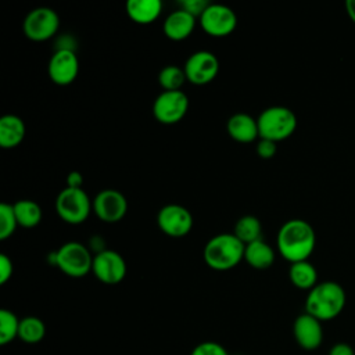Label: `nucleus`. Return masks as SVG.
<instances>
[{
    "instance_id": "obj_21",
    "label": "nucleus",
    "mask_w": 355,
    "mask_h": 355,
    "mask_svg": "<svg viewBox=\"0 0 355 355\" xmlns=\"http://www.w3.org/2000/svg\"><path fill=\"white\" fill-rule=\"evenodd\" d=\"M290 282L301 290H311L318 284V272L309 261L291 263L288 269Z\"/></svg>"
},
{
    "instance_id": "obj_18",
    "label": "nucleus",
    "mask_w": 355,
    "mask_h": 355,
    "mask_svg": "<svg viewBox=\"0 0 355 355\" xmlns=\"http://www.w3.org/2000/svg\"><path fill=\"white\" fill-rule=\"evenodd\" d=\"M162 11L159 0H129L126 3V12L129 18L140 25L154 22Z\"/></svg>"
},
{
    "instance_id": "obj_16",
    "label": "nucleus",
    "mask_w": 355,
    "mask_h": 355,
    "mask_svg": "<svg viewBox=\"0 0 355 355\" xmlns=\"http://www.w3.org/2000/svg\"><path fill=\"white\" fill-rule=\"evenodd\" d=\"M196 26V17L189 14L187 11L179 8L172 11L166 19L164 21L162 29L166 37L171 40H183L191 35Z\"/></svg>"
},
{
    "instance_id": "obj_26",
    "label": "nucleus",
    "mask_w": 355,
    "mask_h": 355,
    "mask_svg": "<svg viewBox=\"0 0 355 355\" xmlns=\"http://www.w3.org/2000/svg\"><path fill=\"white\" fill-rule=\"evenodd\" d=\"M184 80H187L184 69L176 65H166L161 69L158 75V82L164 92H175L180 90Z\"/></svg>"
},
{
    "instance_id": "obj_25",
    "label": "nucleus",
    "mask_w": 355,
    "mask_h": 355,
    "mask_svg": "<svg viewBox=\"0 0 355 355\" xmlns=\"http://www.w3.org/2000/svg\"><path fill=\"white\" fill-rule=\"evenodd\" d=\"M19 320L10 309L0 311V345H7L18 338Z\"/></svg>"
},
{
    "instance_id": "obj_31",
    "label": "nucleus",
    "mask_w": 355,
    "mask_h": 355,
    "mask_svg": "<svg viewBox=\"0 0 355 355\" xmlns=\"http://www.w3.org/2000/svg\"><path fill=\"white\" fill-rule=\"evenodd\" d=\"M12 270V261L6 254H0V284H6L11 279Z\"/></svg>"
},
{
    "instance_id": "obj_3",
    "label": "nucleus",
    "mask_w": 355,
    "mask_h": 355,
    "mask_svg": "<svg viewBox=\"0 0 355 355\" xmlns=\"http://www.w3.org/2000/svg\"><path fill=\"white\" fill-rule=\"evenodd\" d=\"M245 245L233 233H220L204 247V261L214 270H229L244 259Z\"/></svg>"
},
{
    "instance_id": "obj_5",
    "label": "nucleus",
    "mask_w": 355,
    "mask_h": 355,
    "mask_svg": "<svg viewBox=\"0 0 355 355\" xmlns=\"http://www.w3.org/2000/svg\"><path fill=\"white\" fill-rule=\"evenodd\" d=\"M54 265L71 277H82L92 270L93 257L90 250L79 241L62 244L54 254Z\"/></svg>"
},
{
    "instance_id": "obj_24",
    "label": "nucleus",
    "mask_w": 355,
    "mask_h": 355,
    "mask_svg": "<svg viewBox=\"0 0 355 355\" xmlns=\"http://www.w3.org/2000/svg\"><path fill=\"white\" fill-rule=\"evenodd\" d=\"M46 336V324L37 316H25L19 320L18 338L26 344H37Z\"/></svg>"
},
{
    "instance_id": "obj_4",
    "label": "nucleus",
    "mask_w": 355,
    "mask_h": 355,
    "mask_svg": "<svg viewBox=\"0 0 355 355\" xmlns=\"http://www.w3.org/2000/svg\"><path fill=\"white\" fill-rule=\"evenodd\" d=\"M259 139H268L279 143L290 137L297 128L295 114L282 105L265 108L257 118Z\"/></svg>"
},
{
    "instance_id": "obj_9",
    "label": "nucleus",
    "mask_w": 355,
    "mask_h": 355,
    "mask_svg": "<svg viewBox=\"0 0 355 355\" xmlns=\"http://www.w3.org/2000/svg\"><path fill=\"white\" fill-rule=\"evenodd\" d=\"M202 31L214 37H223L236 29V12L223 4H209L200 17Z\"/></svg>"
},
{
    "instance_id": "obj_11",
    "label": "nucleus",
    "mask_w": 355,
    "mask_h": 355,
    "mask_svg": "<svg viewBox=\"0 0 355 355\" xmlns=\"http://www.w3.org/2000/svg\"><path fill=\"white\" fill-rule=\"evenodd\" d=\"M92 272L104 284H118L126 276V262L114 250H103L93 257Z\"/></svg>"
},
{
    "instance_id": "obj_13",
    "label": "nucleus",
    "mask_w": 355,
    "mask_h": 355,
    "mask_svg": "<svg viewBox=\"0 0 355 355\" xmlns=\"http://www.w3.org/2000/svg\"><path fill=\"white\" fill-rule=\"evenodd\" d=\"M93 211L96 216L107 223L121 220L128 211V201L125 196L114 189H105L97 193L93 200Z\"/></svg>"
},
{
    "instance_id": "obj_17",
    "label": "nucleus",
    "mask_w": 355,
    "mask_h": 355,
    "mask_svg": "<svg viewBox=\"0 0 355 355\" xmlns=\"http://www.w3.org/2000/svg\"><path fill=\"white\" fill-rule=\"evenodd\" d=\"M226 128L229 136L239 143H251L259 137L257 119L244 112H237L232 115L227 121Z\"/></svg>"
},
{
    "instance_id": "obj_7",
    "label": "nucleus",
    "mask_w": 355,
    "mask_h": 355,
    "mask_svg": "<svg viewBox=\"0 0 355 355\" xmlns=\"http://www.w3.org/2000/svg\"><path fill=\"white\" fill-rule=\"evenodd\" d=\"M189 110V97L182 90L162 92L153 104L155 119L164 125L180 122Z\"/></svg>"
},
{
    "instance_id": "obj_14",
    "label": "nucleus",
    "mask_w": 355,
    "mask_h": 355,
    "mask_svg": "<svg viewBox=\"0 0 355 355\" xmlns=\"http://www.w3.org/2000/svg\"><path fill=\"white\" fill-rule=\"evenodd\" d=\"M79 72V61L73 50L58 49L50 58L49 76L60 86L72 83Z\"/></svg>"
},
{
    "instance_id": "obj_34",
    "label": "nucleus",
    "mask_w": 355,
    "mask_h": 355,
    "mask_svg": "<svg viewBox=\"0 0 355 355\" xmlns=\"http://www.w3.org/2000/svg\"><path fill=\"white\" fill-rule=\"evenodd\" d=\"M345 10L351 21L355 24V0H347L345 1Z\"/></svg>"
},
{
    "instance_id": "obj_28",
    "label": "nucleus",
    "mask_w": 355,
    "mask_h": 355,
    "mask_svg": "<svg viewBox=\"0 0 355 355\" xmlns=\"http://www.w3.org/2000/svg\"><path fill=\"white\" fill-rule=\"evenodd\" d=\"M190 355H229L227 349L215 341H202L200 344H197Z\"/></svg>"
},
{
    "instance_id": "obj_1",
    "label": "nucleus",
    "mask_w": 355,
    "mask_h": 355,
    "mask_svg": "<svg viewBox=\"0 0 355 355\" xmlns=\"http://www.w3.org/2000/svg\"><path fill=\"white\" fill-rule=\"evenodd\" d=\"M316 244L313 227L304 219L284 222L277 233V250L290 263L308 261Z\"/></svg>"
},
{
    "instance_id": "obj_22",
    "label": "nucleus",
    "mask_w": 355,
    "mask_h": 355,
    "mask_svg": "<svg viewBox=\"0 0 355 355\" xmlns=\"http://www.w3.org/2000/svg\"><path fill=\"white\" fill-rule=\"evenodd\" d=\"M12 207L18 226L31 229L40 223L42 209L37 202L32 200H18L17 202L12 204Z\"/></svg>"
},
{
    "instance_id": "obj_12",
    "label": "nucleus",
    "mask_w": 355,
    "mask_h": 355,
    "mask_svg": "<svg viewBox=\"0 0 355 355\" xmlns=\"http://www.w3.org/2000/svg\"><path fill=\"white\" fill-rule=\"evenodd\" d=\"M183 69L187 80L193 85H207L218 75L219 61L214 53L200 50L186 60Z\"/></svg>"
},
{
    "instance_id": "obj_6",
    "label": "nucleus",
    "mask_w": 355,
    "mask_h": 355,
    "mask_svg": "<svg viewBox=\"0 0 355 355\" xmlns=\"http://www.w3.org/2000/svg\"><path fill=\"white\" fill-rule=\"evenodd\" d=\"M92 209L93 202L83 189L65 187L55 198V211L58 216L71 225L85 222Z\"/></svg>"
},
{
    "instance_id": "obj_15",
    "label": "nucleus",
    "mask_w": 355,
    "mask_h": 355,
    "mask_svg": "<svg viewBox=\"0 0 355 355\" xmlns=\"http://www.w3.org/2000/svg\"><path fill=\"white\" fill-rule=\"evenodd\" d=\"M293 334L297 344L305 351H315L323 341L322 322L304 312L298 315L293 324Z\"/></svg>"
},
{
    "instance_id": "obj_33",
    "label": "nucleus",
    "mask_w": 355,
    "mask_h": 355,
    "mask_svg": "<svg viewBox=\"0 0 355 355\" xmlns=\"http://www.w3.org/2000/svg\"><path fill=\"white\" fill-rule=\"evenodd\" d=\"M82 175L79 172H71L67 178V187L72 189H82Z\"/></svg>"
},
{
    "instance_id": "obj_19",
    "label": "nucleus",
    "mask_w": 355,
    "mask_h": 355,
    "mask_svg": "<svg viewBox=\"0 0 355 355\" xmlns=\"http://www.w3.org/2000/svg\"><path fill=\"white\" fill-rule=\"evenodd\" d=\"M25 123L17 115H4L0 119V147L14 148L25 137Z\"/></svg>"
},
{
    "instance_id": "obj_27",
    "label": "nucleus",
    "mask_w": 355,
    "mask_h": 355,
    "mask_svg": "<svg viewBox=\"0 0 355 355\" xmlns=\"http://www.w3.org/2000/svg\"><path fill=\"white\" fill-rule=\"evenodd\" d=\"M18 226L12 204H0V239L6 240L12 236Z\"/></svg>"
},
{
    "instance_id": "obj_30",
    "label": "nucleus",
    "mask_w": 355,
    "mask_h": 355,
    "mask_svg": "<svg viewBox=\"0 0 355 355\" xmlns=\"http://www.w3.org/2000/svg\"><path fill=\"white\" fill-rule=\"evenodd\" d=\"M277 151V143L268 140V139H259L257 143V154L263 158V159H269L272 157H275Z\"/></svg>"
},
{
    "instance_id": "obj_2",
    "label": "nucleus",
    "mask_w": 355,
    "mask_h": 355,
    "mask_svg": "<svg viewBox=\"0 0 355 355\" xmlns=\"http://www.w3.org/2000/svg\"><path fill=\"white\" fill-rule=\"evenodd\" d=\"M345 306V291L336 282H322L309 290L305 312L320 322L337 318Z\"/></svg>"
},
{
    "instance_id": "obj_8",
    "label": "nucleus",
    "mask_w": 355,
    "mask_h": 355,
    "mask_svg": "<svg viewBox=\"0 0 355 355\" xmlns=\"http://www.w3.org/2000/svg\"><path fill=\"white\" fill-rule=\"evenodd\" d=\"M60 26L58 14L49 7L32 10L24 21V32L33 42H43L53 37Z\"/></svg>"
},
{
    "instance_id": "obj_32",
    "label": "nucleus",
    "mask_w": 355,
    "mask_h": 355,
    "mask_svg": "<svg viewBox=\"0 0 355 355\" xmlns=\"http://www.w3.org/2000/svg\"><path fill=\"white\" fill-rule=\"evenodd\" d=\"M329 355H355L352 347L347 343H337L334 344L330 351H329Z\"/></svg>"
},
{
    "instance_id": "obj_10",
    "label": "nucleus",
    "mask_w": 355,
    "mask_h": 355,
    "mask_svg": "<svg viewBox=\"0 0 355 355\" xmlns=\"http://www.w3.org/2000/svg\"><path fill=\"white\" fill-rule=\"evenodd\" d=\"M157 223L169 237H184L193 227V216L187 208L179 204H168L158 211Z\"/></svg>"
},
{
    "instance_id": "obj_29",
    "label": "nucleus",
    "mask_w": 355,
    "mask_h": 355,
    "mask_svg": "<svg viewBox=\"0 0 355 355\" xmlns=\"http://www.w3.org/2000/svg\"><path fill=\"white\" fill-rule=\"evenodd\" d=\"M180 8L187 11L189 14H191L193 17H201L202 12L205 11V8L209 6V3L204 1V0H183L179 3Z\"/></svg>"
},
{
    "instance_id": "obj_23",
    "label": "nucleus",
    "mask_w": 355,
    "mask_h": 355,
    "mask_svg": "<svg viewBox=\"0 0 355 355\" xmlns=\"http://www.w3.org/2000/svg\"><path fill=\"white\" fill-rule=\"evenodd\" d=\"M233 234L244 244L254 243L257 240L262 239V226L257 216L254 215H244L241 216L236 225Z\"/></svg>"
},
{
    "instance_id": "obj_20",
    "label": "nucleus",
    "mask_w": 355,
    "mask_h": 355,
    "mask_svg": "<svg viewBox=\"0 0 355 355\" xmlns=\"http://www.w3.org/2000/svg\"><path fill=\"white\" fill-rule=\"evenodd\" d=\"M245 262L254 269H268L275 262V251L273 248L265 243L262 239L245 245L244 250Z\"/></svg>"
}]
</instances>
